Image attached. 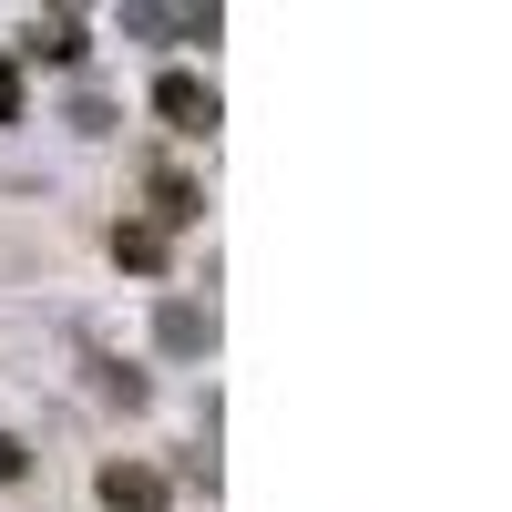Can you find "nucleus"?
<instances>
[{"mask_svg": "<svg viewBox=\"0 0 512 512\" xmlns=\"http://www.w3.org/2000/svg\"><path fill=\"white\" fill-rule=\"evenodd\" d=\"M0 123H21V72L0 62Z\"/></svg>", "mask_w": 512, "mask_h": 512, "instance_id": "nucleus-5", "label": "nucleus"}, {"mask_svg": "<svg viewBox=\"0 0 512 512\" xmlns=\"http://www.w3.org/2000/svg\"><path fill=\"white\" fill-rule=\"evenodd\" d=\"M154 113L175 123V134H216V82H195V72H164V82H154Z\"/></svg>", "mask_w": 512, "mask_h": 512, "instance_id": "nucleus-1", "label": "nucleus"}, {"mask_svg": "<svg viewBox=\"0 0 512 512\" xmlns=\"http://www.w3.org/2000/svg\"><path fill=\"white\" fill-rule=\"evenodd\" d=\"M0 482H21V441L11 431H0Z\"/></svg>", "mask_w": 512, "mask_h": 512, "instance_id": "nucleus-6", "label": "nucleus"}, {"mask_svg": "<svg viewBox=\"0 0 512 512\" xmlns=\"http://www.w3.org/2000/svg\"><path fill=\"white\" fill-rule=\"evenodd\" d=\"M21 52H31V62H82L93 41H82V21H72V11H52V21H31V41H21Z\"/></svg>", "mask_w": 512, "mask_h": 512, "instance_id": "nucleus-3", "label": "nucleus"}, {"mask_svg": "<svg viewBox=\"0 0 512 512\" xmlns=\"http://www.w3.org/2000/svg\"><path fill=\"white\" fill-rule=\"evenodd\" d=\"M103 512H164V472H144V461H103Z\"/></svg>", "mask_w": 512, "mask_h": 512, "instance_id": "nucleus-2", "label": "nucleus"}, {"mask_svg": "<svg viewBox=\"0 0 512 512\" xmlns=\"http://www.w3.org/2000/svg\"><path fill=\"white\" fill-rule=\"evenodd\" d=\"M113 256H123V267H164V226H113Z\"/></svg>", "mask_w": 512, "mask_h": 512, "instance_id": "nucleus-4", "label": "nucleus"}]
</instances>
